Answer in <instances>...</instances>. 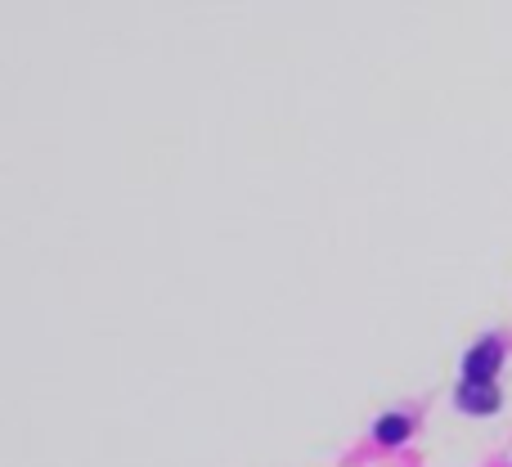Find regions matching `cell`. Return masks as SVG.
Masks as SVG:
<instances>
[{
	"instance_id": "obj_2",
	"label": "cell",
	"mask_w": 512,
	"mask_h": 467,
	"mask_svg": "<svg viewBox=\"0 0 512 467\" xmlns=\"http://www.w3.org/2000/svg\"><path fill=\"white\" fill-rule=\"evenodd\" d=\"M459 405L468 409V414H495V405H499L495 382H463V387H459Z\"/></svg>"
},
{
	"instance_id": "obj_3",
	"label": "cell",
	"mask_w": 512,
	"mask_h": 467,
	"mask_svg": "<svg viewBox=\"0 0 512 467\" xmlns=\"http://www.w3.org/2000/svg\"><path fill=\"white\" fill-rule=\"evenodd\" d=\"M405 432H409V423H405V418H382V423H378V441H382V445H396V441H405Z\"/></svg>"
},
{
	"instance_id": "obj_1",
	"label": "cell",
	"mask_w": 512,
	"mask_h": 467,
	"mask_svg": "<svg viewBox=\"0 0 512 467\" xmlns=\"http://www.w3.org/2000/svg\"><path fill=\"white\" fill-rule=\"evenodd\" d=\"M499 364H504V342L486 337V342H481L477 351L468 355V364H463V378H468V382H495Z\"/></svg>"
}]
</instances>
